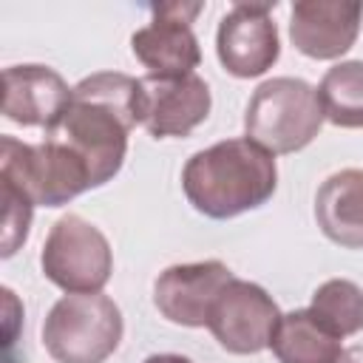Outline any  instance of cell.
Listing matches in <instances>:
<instances>
[{
  "label": "cell",
  "mask_w": 363,
  "mask_h": 363,
  "mask_svg": "<svg viewBox=\"0 0 363 363\" xmlns=\"http://www.w3.org/2000/svg\"><path fill=\"white\" fill-rule=\"evenodd\" d=\"M139 82H142L139 125L156 139L187 136L210 113L213 96L199 74H184V77L147 74Z\"/></svg>",
  "instance_id": "obj_10"
},
{
  "label": "cell",
  "mask_w": 363,
  "mask_h": 363,
  "mask_svg": "<svg viewBox=\"0 0 363 363\" xmlns=\"http://www.w3.org/2000/svg\"><path fill=\"white\" fill-rule=\"evenodd\" d=\"M71 91L48 65H11L3 71V113L23 128L51 130L62 119Z\"/></svg>",
  "instance_id": "obj_13"
},
{
  "label": "cell",
  "mask_w": 363,
  "mask_h": 363,
  "mask_svg": "<svg viewBox=\"0 0 363 363\" xmlns=\"http://www.w3.org/2000/svg\"><path fill=\"white\" fill-rule=\"evenodd\" d=\"M182 187L201 216L235 218L272 199L278 187L275 156L250 139H224L187 159Z\"/></svg>",
  "instance_id": "obj_2"
},
{
  "label": "cell",
  "mask_w": 363,
  "mask_h": 363,
  "mask_svg": "<svg viewBox=\"0 0 363 363\" xmlns=\"http://www.w3.org/2000/svg\"><path fill=\"white\" fill-rule=\"evenodd\" d=\"M40 267L45 278L68 295L102 292L113 272V255L99 227L68 213L48 230Z\"/></svg>",
  "instance_id": "obj_6"
},
{
  "label": "cell",
  "mask_w": 363,
  "mask_h": 363,
  "mask_svg": "<svg viewBox=\"0 0 363 363\" xmlns=\"http://www.w3.org/2000/svg\"><path fill=\"white\" fill-rule=\"evenodd\" d=\"M142 82L119 71H99L74 85L62 119L45 139L65 145L91 173V184L111 182L128 153V133L139 125Z\"/></svg>",
  "instance_id": "obj_1"
},
{
  "label": "cell",
  "mask_w": 363,
  "mask_h": 363,
  "mask_svg": "<svg viewBox=\"0 0 363 363\" xmlns=\"http://www.w3.org/2000/svg\"><path fill=\"white\" fill-rule=\"evenodd\" d=\"M323 116L337 128H363V60L337 62L318 88Z\"/></svg>",
  "instance_id": "obj_16"
},
{
  "label": "cell",
  "mask_w": 363,
  "mask_h": 363,
  "mask_svg": "<svg viewBox=\"0 0 363 363\" xmlns=\"http://www.w3.org/2000/svg\"><path fill=\"white\" fill-rule=\"evenodd\" d=\"M0 179L23 190L34 207H60L94 187L88 167L54 139L28 145L14 136H3Z\"/></svg>",
  "instance_id": "obj_5"
},
{
  "label": "cell",
  "mask_w": 363,
  "mask_h": 363,
  "mask_svg": "<svg viewBox=\"0 0 363 363\" xmlns=\"http://www.w3.org/2000/svg\"><path fill=\"white\" fill-rule=\"evenodd\" d=\"M315 218L323 235L346 250H363V170L332 173L315 196Z\"/></svg>",
  "instance_id": "obj_14"
},
{
  "label": "cell",
  "mask_w": 363,
  "mask_h": 363,
  "mask_svg": "<svg viewBox=\"0 0 363 363\" xmlns=\"http://www.w3.org/2000/svg\"><path fill=\"white\" fill-rule=\"evenodd\" d=\"M360 23L357 0H301L292 6L289 40L309 60H337L354 45Z\"/></svg>",
  "instance_id": "obj_12"
},
{
  "label": "cell",
  "mask_w": 363,
  "mask_h": 363,
  "mask_svg": "<svg viewBox=\"0 0 363 363\" xmlns=\"http://www.w3.org/2000/svg\"><path fill=\"white\" fill-rule=\"evenodd\" d=\"M119 306L102 292L62 295L43 323V343L57 363H105L122 340Z\"/></svg>",
  "instance_id": "obj_4"
},
{
  "label": "cell",
  "mask_w": 363,
  "mask_h": 363,
  "mask_svg": "<svg viewBox=\"0 0 363 363\" xmlns=\"http://www.w3.org/2000/svg\"><path fill=\"white\" fill-rule=\"evenodd\" d=\"M278 363H340L343 337L329 332L309 309L281 315L272 346Z\"/></svg>",
  "instance_id": "obj_15"
},
{
  "label": "cell",
  "mask_w": 363,
  "mask_h": 363,
  "mask_svg": "<svg viewBox=\"0 0 363 363\" xmlns=\"http://www.w3.org/2000/svg\"><path fill=\"white\" fill-rule=\"evenodd\" d=\"M201 3H159L150 6V26L139 28L130 37L136 60L153 77H184L201 62V48L193 34V20L199 17Z\"/></svg>",
  "instance_id": "obj_8"
},
{
  "label": "cell",
  "mask_w": 363,
  "mask_h": 363,
  "mask_svg": "<svg viewBox=\"0 0 363 363\" xmlns=\"http://www.w3.org/2000/svg\"><path fill=\"white\" fill-rule=\"evenodd\" d=\"M145 363H193V360L184 354H150L145 357Z\"/></svg>",
  "instance_id": "obj_19"
},
{
  "label": "cell",
  "mask_w": 363,
  "mask_h": 363,
  "mask_svg": "<svg viewBox=\"0 0 363 363\" xmlns=\"http://www.w3.org/2000/svg\"><path fill=\"white\" fill-rule=\"evenodd\" d=\"M233 278L235 275L221 261L176 264L159 272L153 284V303L170 323L207 326L216 298Z\"/></svg>",
  "instance_id": "obj_11"
},
{
  "label": "cell",
  "mask_w": 363,
  "mask_h": 363,
  "mask_svg": "<svg viewBox=\"0 0 363 363\" xmlns=\"http://www.w3.org/2000/svg\"><path fill=\"white\" fill-rule=\"evenodd\" d=\"M0 193H3V250H0V255L11 258L28 238L34 204L23 190H17L6 179H0Z\"/></svg>",
  "instance_id": "obj_18"
},
{
  "label": "cell",
  "mask_w": 363,
  "mask_h": 363,
  "mask_svg": "<svg viewBox=\"0 0 363 363\" xmlns=\"http://www.w3.org/2000/svg\"><path fill=\"white\" fill-rule=\"evenodd\" d=\"M275 6V3H272ZM269 3H235L218 23L216 54L227 74L250 79L269 71L281 57Z\"/></svg>",
  "instance_id": "obj_9"
},
{
  "label": "cell",
  "mask_w": 363,
  "mask_h": 363,
  "mask_svg": "<svg viewBox=\"0 0 363 363\" xmlns=\"http://www.w3.org/2000/svg\"><path fill=\"white\" fill-rule=\"evenodd\" d=\"M278 323L281 309L267 289L252 281L233 278L216 298L207 329L221 349L233 354H258L272 346Z\"/></svg>",
  "instance_id": "obj_7"
},
{
  "label": "cell",
  "mask_w": 363,
  "mask_h": 363,
  "mask_svg": "<svg viewBox=\"0 0 363 363\" xmlns=\"http://www.w3.org/2000/svg\"><path fill=\"white\" fill-rule=\"evenodd\" d=\"M309 312L337 337L363 332V289L346 278L320 284L312 295Z\"/></svg>",
  "instance_id": "obj_17"
},
{
  "label": "cell",
  "mask_w": 363,
  "mask_h": 363,
  "mask_svg": "<svg viewBox=\"0 0 363 363\" xmlns=\"http://www.w3.org/2000/svg\"><path fill=\"white\" fill-rule=\"evenodd\" d=\"M318 91L298 77H272L255 88L244 113L247 139L272 156L303 150L323 125Z\"/></svg>",
  "instance_id": "obj_3"
}]
</instances>
